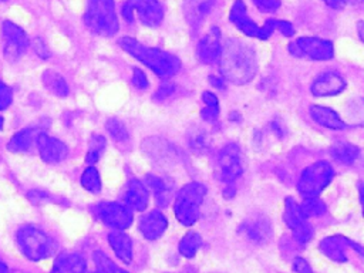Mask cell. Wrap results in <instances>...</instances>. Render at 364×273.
<instances>
[{
    "instance_id": "cell-14",
    "label": "cell",
    "mask_w": 364,
    "mask_h": 273,
    "mask_svg": "<svg viewBox=\"0 0 364 273\" xmlns=\"http://www.w3.org/2000/svg\"><path fill=\"white\" fill-rule=\"evenodd\" d=\"M36 145L38 148L41 159L47 164H58L68 155V148L63 141L53 138L44 132H40L37 135Z\"/></svg>"
},
{
    "instance_id": "cell-16",
    "label": "cell",
    "mask_w": 364,
    "mask_h": 273,
    "mask_svg": "<svg viewBox=\"0 0 364 273\" xmlns=\"http://www.w3.org/2000/svg\"><path fill=\"white\" fill-rule=\"evenodd\" d=\"M222 50L220 31L218 27H212L198 43V58L203 64H215L219 60Z\"/></svg>"
},
{
    "instance_id": "cell-49",
    "label": "cell",
    "mask_w": 364,
    "mask_h": 273,
    "mask_svg": "<svg viewBox=\"0 0 364 273\" xmlns=\"http://www.w3.org/2000/svg\"><path fill=\"white\" fill-rule=\"evenodd\" d=\"M350 1H353V3H360L361 0H350Z\"/></svg>"
},
{
    "instance_id": "cell-2",
    "label": "cell",
    "mask_w": 364,
    "mask_h": 273,
    "mask_svg": "<svg viewBox=\"0 0 364 273\" xmlns=\"http://www.w3.org/2000/svg\"><path fill=\"white\" fill-rule=\"evenodd\" d=\"M119 46L124 51L131 54L134 58L146 65L152 73L162 78L175 75L181 68V61L176 55L164 51L161 48L148 47L131 37H122Z\"/></svg>"
},
{
    "instance_id": "cell-44",
    "label": "cell",
    "mask_w": 364,
    "mask_h": 273,
    "mask_svg": "<svg viewBox=\"0 0 364 273\" xmlns=\"http://www.w3.org/2000/svg\"><path fill=\"white\" fill-rule=\"evenodd\" d=\"M33 46H34V51H36L41 58H47V57L50 55V53H48V50H47L46 44L43 43V40L36 38V40H34V43H33Z\"/></svg>"
},
{
    "instance_id": "cell-3",
    "label": "cell",
    "mask_w": 364,
    "mask_h": 273,
    "mask_svg": "<svg viewBox=\"0 0 364 273\" xmlns=\"http://www.w3.org/2000/svg\"><path fill=\"white\" fill-rule=\"evenodd\" d=\"M84 21L94 34L102 37L114 36L119 26L114 0H88Z\"/></svg>"
},
{
    "instance_id": "cell-29",
    "label": "cell",
    "mask_w": 364,
    "mask_h": 273,
    "mask_svg": "<svg viewBox=\"0 0 364 273\" xmlns=\"http://www.w3.org/2000/svg\"><path fill=\"white\" fill-rule=\"evenodd\" d=\"M300 209L306 218H313V216H321L326 213L327 208L326 203L318 198V196H310L304 198V200L300 205Z\"/></svg>"
},
{
    "instance_id": "cell-33",
    "label": "cell",
    "mask_w": 364,
    "mask_h": 273,
    "mask_svg": "<svg viewBox=\"0 0 364 273\" xmlns=\"http://www.w3.org/2000/svg\"><path fill=\"white\" fill-rule=\"evenodd\" d=\"M188 141H189V146L196 152H203L209 146V136H208L206 131H202L198 128L192 129Z\"/></svg>"
},
{
    "instance_id": "cell-28",
    "label": "cell",
    "mask_w": 364,
    "mask_h": 273,
    "mask_svg": "<svg viewBox=\"0 0 364 273\" xmlns=\"http://www.w3.org/2000/svg\"><path fill=\"white\" fill-rule=\"evenodd\" d=\"M202 246V237L196 233V232H188L179 242V253L183 257H193L196 255V252L199 250V247Z\"/></svg>"
},
{
    "instance_id": "cell-7",
    "label": "cell",
    "mask_w": 364,
    "mask_h": 273,
    "mask_svg": "<svg viewBox=\"0 0 364 273\" xmlns=\"http://www.w3.org/2000/svg\"><path fill=\"white\" fill-rule=\"evenodd\" d=\"M121 13L125 21H138L146 27H158L164 18V9L158 0H127Z\"/></svg>"
},
{
    "instance_id": "cell-48",
    "label": "cell",
    "mask_w": 364,
    "mask_h": 273,
    "mask_svg": "<svg viewBox=\"0 0 364 273\" xmlns=\"http://www.w3.org/2000/svg\"><path fill=\"white\" fill-rule=\"evenodd\" d=\"M1 128H3V118L0 117V129H1Z\"/></svg>"
},
{
    "instance_id": "cell-11",
    "label": "cell",
    "mask_w": 364,
    "mask_h": 273,
    "mask_svg": "<svg viewBox=\"0 0 364 273\" xmlns=\"http://www.w3.org/2000/svg\"><path fill=\"white\" fill-rule=\"evenodd\" d=\"M95 216L114 230H125L134 220L132 209L117 202H102L94 209Z\"/></svg>"
},
{
    "instance_id": "cell-5",
    "label": "cell",
    "mask_w": 364,
    "mask_h": 273,
    "mask_svg": "<svg viewBox=\"0 0 364 273\" xmlns=\"http://www.w3.org/2000/svg\"><path fill=\"white\" fill-rule=\"evenodd\" d=\"M17 245L30 260H43L54 250V243L47 233L36 226H23L17 230Z\"/></svg>"
},
{
    "instance_id": "cell-30",
    "label": "cell",
    "mask_w": 364,
    "mask_h": 273,
    "mask_svg": "<svg viewBox=\"0 0 364 273\" xmlns=\"http://www.w3.org/2000/svg\"><path fill=\"white\" fill-rule=\"evenodd\" d=\"M94 262L97 267V273H128L119 266H117L104 252H94Z\"/></svg>"
},
{
    "instance_id": "cell-13",
    "label": "cell",
    "mask_w": 364,
    "mask_h": 273,
    "mask_svg": "<svg viewBox=\"0 0 364 273\" xmlns=\"http://www.w3.org/2000/svg\"><path fill=\"white\" fill-rule=\"evenodd\" d=\"M320 252L328 257L333 262H338V263H344L347 262V249H355L357 253L361 256L363 255V249L360 245L351 242L350 239L340 236V235H334V236H328L324 237L320 245Z\"/></svg>"
},
{
    "instance_id": "cell-40",
    "label": "cell",
    "mask_w": 364,
    "mask_h": 273,
    "mask_svg": "<svg viewBox=\"0 0 364 273\" xmlns=\"http://www.w3.org/2000/svg\"><path fill=\"white\" fill-rule=\"evenodd\" d=\"M293 270L296 273H313L309 262L306 259H303V257H296L293 260Z\"/></svg>"
},
{
    "instance_id": "cell-4",
    "label": "cell",
    "mask_w": 364,
    "mask_h": 273,
    "mask_svg": "<svg viewBox=\"0 0 364 273\" xmlns=\"http://www.w3.org/2000/svg\"><path fill=\"white\" fill-rule=\"evenodd\" d=\"M206 195V186L199 182L186 183L175 196V216L185 226L193 225L199 218L200 205Z\"/></svg>"
},
{
    "instance_id": "cell-24",
    "label": "cell",
    "mask_w": 364,
    "mask_h": 273,
    "mask_svg": "<svg viewBox=\"0 0 364 273\" xmlns=\"http://www.w3.org/2000/svg\"><path fill=\"white\" fill-rule=\"evenodd\" d=\"M146 182H148V186L155 193L156 205L159 208L168 206L171 202V196H172V189L169 188V183L164 178L155 176V175H148Z\"/></svg>"
},
{
    "instance_id": "cell-27",
    "label": "cell",
    "mask_w": 364,
    "mask_h": 273,
    "mask_svg": "<svg viewBox=\"0 0 364 273\" xmlns=\"http://www.w3.org/2000/svg\"><path fill=\"white\" fill-rule=\"evenodd\" d=\"M43 82L44 87L53 92L57 97H67L70 92L68 84L64 80L63 75H60L58 73H55L54 70H46L43 74Z\"/></svg>"
},
{
    "instance_id": "cell-1",
    "label": "cell",
    "mask_w": 364,
    "mask_h": 273,
    "mask_svg": "<svg viewBox=\"0 0 364 273\" xmlns=\"http://www.w3.org/2000/svg\"><path fill=\"white\" fill-rule=\"evenodd\" d=\"M218 63L222 77L237 85L252 81L257 73V58L253 48L236 38H230L222 46Z\"/></svg>"
},
{
    "instance_id": "cell-18",
    "label": "cell",
    "mask_w": 364,
    "mask_h": 273,
    "mask_svg": "<svg viewBox=\"0 0 364 273\" xmlns=\"http://www.w3.org/2000/svg\"><path fill=\"white\" fill-rule=\"evenodd\" d=\"M168 220L159 210H152L139 219V230L148 240H155L166 230Z\"/></svg>"
},
{
    "instance_id": "cell-9",
    "label": "cell",
    "mask_w": 364,
    "mask_h": 273,
    "mask_svg": "<svg viewBox=\"0 0 364 273\" xmlns=\"http://www.w3.org/2000/svg\"><path fill=\"white\" fill-rule=\"evenodd\" d=\"M243 172V162H242V154L240 148L236 144H228L225 145L216 158V166H215V175L216 178L229 185L233 183Z\"/></svg>"
},
{
    "instance_id": "cell-10",
    "label": "cell",
    "mask_w": 364,
    "mask_h": 273,
    "mask_svg": "<svg viewBox=\"0 0 364 273\" xmlns=\"http://www.w3.org/2000/svg\"><path fill=\"white\" fill-rule=\"evenodd\" d=\"M230 21L236 26V28H239L242 33H245L249 37H256L260 40H267L272 33L276 30V20L270 18L267 20L262 27L257 26L249 16H247V10L246 6L242 0H236L230 9V14H229Z\"/></svg>"
},
{
    "instance_id": "cell-43",
    "label": "cell",
    "mask_w": 364,
    "mask_h": 273,
    "mask_svg": "<svg viewBox=\"0 0 364 273\" xmlns=\"http://www.w3.org/2000/svg\"><path fill=\"white\" fill-rule=\"evenodd\" d=\"M202 100H203V102H205L206 107L219 108V100H218V97H216L215 94H212V92H209V91H205V92L202 94Z\"/></svg>"
},
{
    "instance_id": "cell-46",
    "label": "cell",
    "mask_w": 364,
    "mask_h": 273,
    "mask_svg": "<svg viewBox=\"0 0 364 273\" xmlns=\"http://www.w3.org/2000/svg\"><path fill=\"white\" fill-rule=\"evenodd\" d=\"M210 81H212V85L216 87V88H223L225 84H223V80L220 78H216V77H210Z\"/></svg>"
},
{
    "instance_id": "cell-35",
    "label": "cell",
    "mask_w": 364,
    "mask_h": 273,
    "mask_svg": "<svg viewBox=\"0 0 364 273\" xmlns=\"http://www.w3.org/2000/svg\"><path fill=\"white\" fill-rule=\"evenodd\" d=\"M291 232H293L294 240L299 242V243H307V242H310L311 237H313V235H314V230H313V228H311V225H310L309 222H306L304 225H301L300 228H297V229H294V230H291Z\"/></svg>"
},
{
    "instance_id": "cell-21",
    "label": "cell",
    "mask_w": 364,
    "mask_h": 273,
    "mask_svg": "<svg viewBox=\"0 0 364 273\" xmlns=\"http://www.w3.org/2000/svg\"><path fill=\"white\" fill-rule=\"evenodd\" d=\"M310 117L321 127H326L328 129H346V122L340 118V115L327 107L321 105H311L310 107Z\"/></svg>"
},
{
    "instance_id": "cell-23",
    "label": "cell",
    "mask_w": 364,
    "mask_h": 273,
    "mask_svg": "<svg viewBox=\"0 0 364 273\" xmlns=\"http://www.w3.org/2000/svg\"><path fill=\"white\" fill-rule=\"evenodd\" d=\"M41 131L37 129V128H26V129H21V131L16 132L7 144L9 151H11V152H26V151H28L36 144L37 135Z\"/></svg>"
},
{
    "instance_id": "cell-20",
    "label": "cell",
    "mask_w": 364,
    "mask_h": 273,
    "mask_svg": "<svg viewBox=\"0 0 364 273\" xmlns=\"http://www.w3.org/2000/svg\"><path fill=\"white\" fill-rule=\"evenodd\" d=\"M85 259L80 253H61L51 267V273H84Z\"/></svg>"
},
{
    "instance_id": "cell-50",
    "label": "cell",
    "mask_w": 364,
    "mask_h": 273,
    "mask_svg": "<svg viewBox=\"0 0 364 273\" xmlns=\"http://www.w3.org/2000/svg\"><path fill=\"white\" fill-rule=\"evenodd\" d=\"M85 273V272H84ZM88 273H97V272H88Z\"/></svg>"
},
{
    "instance_id": "cell-37",
    "label": "cell",
    "mask_w": 364,
    "mask_h": 273,
    "mask_svg": "<svg viewBox=\"0 0 364 273\" xmlns=\"http://www.w3.org/2000/svg\"><path fill=\"white\" fill-rule=\"evenodd\" d=\"M131 82H132V85H134L136 90H145V88H148V78H146L145 73L141 71V70H138V68L134 70Z\"/></svg>"
},
{
    "instance_id": "cell-15",
    "label": "cell",
    "mask_w": 364,
    "mask_h": 273,
    "mask_svg": "<svg viewBox=\"0 0 364 273\" xmlns=\"http://www.w3.org/2000/svg\"><path fill=\"white\" fill-rule=\"evenodd\" d=\"M346 88V80L336 71H324L311 82V94L316 97H331L340 94Z\"/></svg>"
},
{
    "instance_id": "cell-34",
    "label": "cell",
    "mask_w": 364,
    "mask_h": 273,
    "mask_svg": "<svg viewBox=\"0 0 364 273\" xmlns=\"http://www.w3.org/2000/svg\"><path fill=\"white\" fill-rule=\"evenodd\" d=\"M107 129L109 132V135L117 141V142H125L128 141V132L125 125L122 124V121L117 119V118H111L107 121Z\"/></svg>"
},
{
    "instance_id": "cell-45",
    "label": "cell",
    "mask_w": 364,
    "mask_h": 273,
    "mask_svg": "<svg viewBox=\"0 0 364 273\" xmlns=\"http://www.w3.org/2000/svg\"><path fill=\"white\" fill-rule=\"evenodd\" d=\"M327 6H330V7H333V9H338V7H341L343 6V3H344V0H323Z\"/></svg>"
},
{
    "instance_id": "cell-31",
    "label": "cell",
    "mask_w": 364,
    "mask_h": 273,
    "mask_svg": "<svg viewBox=\"0 0 364 273\" xmlns=\"http://www.w3.org/2000/svg\"><path fill=\"white\" fill-rule=\"evenodd\" d=\"M81 185L84 189H87L88 192L97 193L101 191V178L98 171L90 165L81 175Z\"/></svg>"
},
{
    "instance_id": "cell-38",
    "label": "cell",
    "mask_w": 364,
    "mask_h": 273,
    "mask_svg": "<svg viewBox=\"0 0 364 273\" xmlns=\"http://www.w3.org/2000/svg\"><path fill=\"white\" fill-rule=\"evenodd\" d=\"M253 3L262 10V11H274L280 6V0H253Z\"/></svg>"
},
{
    "instance_id": "cell-22",
    "label": "cell",
    "mask_w": 364,
    "mask_h": 273,
    "mask_svg": "<svg viewBox=\"0 0 364 273\" xmlns=\"http://www.w3.org/2000/svg\"><path fill=\"white\" fill-rule=\"evenodd\" d=\"M108 243L117 257L124 263H131L132 260V240L122 230H112L108 233Z\"/></svg>"
},
{
    "instance_id": "cell-17",
    "label": "cell",
    "mask_w": 364,
    "mask_h": 273,
    "mask_svg": "<svg viewBox=\"0 0 364 273\" xmlns=\"http://www.w3.org/2000/svg\"><path fill=\"white\" fill-rule=\"evenodd\" d=\"M240 232L246 236L247 240H250L253 243H259V245L267 242L272 236L270 223L262 215L252 216V218L246 219L240 228Z\"/></svg>"
},
{
    "instance_id": "cell-42",
    "label": "cell",
    "mask_w": 364,
    "mask_h": 273,
    "mask_svg": "<svg viewBox=\"0 0 364 273\" xmlns=\"http://www.w3.org/2000/svg\"><path fill=\"white\" fill-rule=\"evenodd\" d=\"M202 118L208 122H213L216 121L218 115H219V108H212V107H205V109H202L200 112Z\"/></svg>"
},
{
    "instance_id": "cell-41",
    "label": "cell",
    "mask_w": 364,
    "mask_h": 273,
    "mask_svg": "<svg viewBox=\"0 0 364 273\" xmlns=\"http://www.w3.org/2000/svg\"><path fill=\"white\" fill-rule=\"evenodd\" d=\"M276 30H279L286 37H291L294 34V27L284 20H276Z\"/></svg>"
},
{
    "instance_id": "cell-26",
    "label": "cell",
    "mask_w": 364,
    "mask_h": 273,
    "mask_svg": "<svg viewBox=\"0 0 364 273\" xmlns=\"http://www.w3.org/2000/svg\"><path fill=\"white\" fill-rule=\"evenodd\" d=\"M330 154L331 156L340 162V164H344V165H350L353 162H355V159L358 158L360 155V149L350 144V142H344V141H338L336 142L331 149H330Z\"/></svg>"
},
{
    "instance_id": "cell-8",
    "label": "cell",
    "mask_w": 364,
    "mask_h": 273,
    "mask_svg": "<svg viewBox=\"0 0 364 273\" xmlns=\"http://www.w3.org/2000/svg\"><path fill=\"white\" fill-rule=\"evenodd\" d=\"M289 53L297 58L326 61L333 58V43L318 37H299L289 44Z\"/></svg>"
},
{
    "instance_id": "cell-19",
    "label": "cell",
    "mask_w": 364,
    "mask_h": 273,
    "mask_svg": "<svg viewBox=\"0 0 364 273\" xmlns=\"http://www.w3.org/2000/svg\"><path fill=\"white\" fill-rule=\"evenodd\" d=\"M125 203L129 209L142 212L146 209L148 202H149V193L148 188L138 179H131L125 188V195H124Z\"/></svg>"
},
{
    "instance_id": "cell-25",
    "label": "cell",
    "mask_w": 364,
    "mask_h": 273,
    "mask_svg": "<svg viewBox=\"0 0 364 273\" xmlns=\"http://www.w3.org/2000/svg\"><path fill=\"white\" fill-rule=\"evenodd\" d=\"M283 219H284V223L291 230L300 228L301 225H304L307 222V218L303 215V212L300 209V205L291 196H287L286 200H284Z\"/></svg>"
},
{
    "instance_id": "cell-36",
    "label": "cell",
    "mask_w": 364,
    "mask_h": 273,
    "mask_svg": "<svg viewBox=\"0 0 364 273\" xmlns=\"http://www.w3.org/2000/svg\"><path fill=\"white\" fill-rule=\"evenodd\" d=\"M13 101V92L9 85L0 80V109H6Z\"/></svg>"
},
{
    "instance_id": "cell-32",
    "label": "cell",
    "mask_w": 364,
    "mask_h": 273,
    "mask_svg": "<svg viewBox=\"0 0 364 273\" xmlns=\"http://www.w3.org/2000/svg\"><path fill=\"white\" fill-rule=\"evenodd\" d=\"M188 9H189V17L191 20L199 21L203 16H206L210 10L212 6V0H186Z\"/></svg>"
},
{
    "instance_id": "cell-6",
    "label": "cell",
    "mask_w": 364,
    "mask_h": 273,
    "mask_svg": "<svg viewBox=\"0 0 364 273\" xmlns=\"http://www.w3.org/2000/svg\"><path fill=\"white\" fill-rule=\"evenodd\" d=\"M334 178V169L327 161H317L309 165L300 175L297 191L303 198L318 196Z\"/></svg>"
},
{
    "instance_id": "cell-51",
    "label": "cell",
    "mask_w": 364,
    "mask_h": 273,
    "mask_svg": "<svg viewBox=\"0 0 364 273\" xmlns=\"http://www.w3.org/2000/svg\"><path fill=\"white\" fill-rule=\"evenodd\" d=\"M1 1H4V0H0V3H1Z\"/></svg>"
},
{
    "instance_id": "cell-12",
    "label": "cell",
    "mask_w": 364,
    "mask_h": 273,
    "mask_svg": "<svg viewBox=\"0 0 364 273\" xmlns=\"http://www.w3.org/2000/svg\"><path fill=\"white\" fill-rule=\"evenodd\" d=\"M1 33L4 38V55L10 60L18 58L28 48L30 41L26 31L13 21H4Z\"/></svg>"
},
{
    "instance_id": "cell-39",
    "label": "cell",
    "mask_w": 364,
    "mask_h": 273,
    "mask_svg": "<svg viewBox=\"0 0 364 273\" xmlns=\"http://www.w3.org/2000/svg\"><path fill=\"white\" fill-rule=\"evenodd\" d=\"M173 91H175V87H173V84H162L159 88H158V91L155 92V100H158V101H164V100H166V98H169L172 94H173Z\"/></svg>"
},
{
    "instance_id": "cell-47",
    "label": "cell",
    "mask_w": 364,
    "mask_h": 273,
    "mask_svg": "<svg viewBox=\"0 0 364 273\" xmlns=\"http://www.w3.org/2000/svg\"><path fill=\"white\" fill-rule=\"evenodd\" d=\"M0 273H9V269H7V266L0 260Z\"/></svg>"
}]
</instances>
